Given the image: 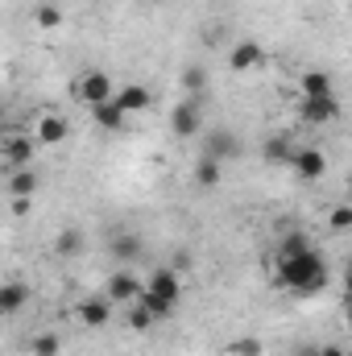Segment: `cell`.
Segmentation results:
<instances>
[{
	"mask_svg": "<svg viewBox=\"0 0 352 356\" xmlns=\"http://www.w3.org/2000/svg\"><path fill=\"white\" fill-rule=\"evenodd\" d=\"M54 249H58L63 257H75V253L83 249V236H79L75 228H67V232H58V245H54Z\"/></svg>",
	"mask_w": 352,
	"mask_h": 356,
	"instance_id": "cell-26",
	"label": "cell"
},
{
	"mask_svg": "<svg viewBox=\"0 0 352 356\" xmlns=\"http://www.w3.org/2000/svg\"><path fill=\"white\" fill-rule=\"evenodd\" d=\"M91 120H95L99 129H108V133H120L125 120H129V112H125L116 99H108V104H95V108H91Z\"/></svg>",
	"mask_w": 352,
	"mask_h": 356,
	"instance_id": "cell-13",
	"label": "cell"
},
{
	"mask_svg": "<svg viewBox=\"0 0 352 356\" xmlns=\"http://www.w3.org/2000/svg\"><path fill=\"white\" fill-rule=\"evenodd\" d=\"M191 175H195V182H199V186H203V191H211V186H220V158H207V154H199V158H195V170H191Z\"/></svg>",
	"mask_w": 352,
	"mask_h": 356,
	"instance_id": "cell-15",
	"label": "cell"
},
{
	"mask_svg": "<svg viewBox=\"0 0 352 356\" xmlns=\"http://www.w3.org/2000/svg\"><path fill=\"white\" fill-rule=\"evenodd\" d=\"M33 149H38V137H25V133H8V137H4V145H0L4 162H8V166H17V170L33 162Z\"/></svg>",
	"mask_w": 352,
	"mask_h": 356,
	"instance_id": "cell-8",
	"label": "cell"
},
{
	"mask_svg": "<svg viewBox=\"0 0 352 356\" xmlns=\"http://www.w3.org/2000/svg\"><path fill=\"white\" fill-rule=\"evenodd\" d=\"M145 290L150 294H158V298H166V302H175L178 307V294H182V277H178L175 269H154L150 277H145Z\"/></svg>",
	"mask_w": 352,
	"mask_h": 356,
	"instance_id": "cell-10",
	"label": "cell"
},
{
	"mask_svg": "<svg viewBox=\"0 0 352 356\" xmlns=\"http://www.w3.org/2000/svg\"><path fill=\"white\" fill-rule=\"evenodd\" d=\"M54 4H58V0H54Z\"/></svg>",
	"mask_w": 352,
	"mask_h": 356,
	"instance_id": "cell-37",
	"label": "cell"
},
{
	"mask_svg": "<svg viewBox=\"0 0 352 356\" xmlns=\"http://www.w3.org/2000/svg\"><path fill=\"white\" fill-rule=\"evenodd\" d=\"M311 249V236L298 228V232H286L282 236V245H278V261H286V257H298V253H307Z\"/></svg>",
	"mask_w": 352,
	"mask_h": 356,
	"instance_id": "cell-19",
	"label": "cell"
},
{
	"mask_svg": "<svg viewBox=\"0 0 352 356\" xmlns=\"http://www.w3.org/2000/svg\"><path fill=\"white\" fill-rule=\"evenodd\" d=\"M344 298H349V307H352V261L344 266Z\"/></svg>",
	"mask_w": 352,
	"mask_h": 356,
	"instance_id": "cell-32",
	"label": "cell"
},
{
	"mask_svg": "<svg viewBox=\"0 0 352 356\" xmlns=\"http://www.w3.org/2000/svg\"><path fill=\"white\" fill-rule=\"evenodd\" d=\"M150 4H166V0H150Z\"/></svg>",
	"mask_w": 352,
	"mask_h": 356,
	"instance_id": "cell-36",
	"label": "cell"
},
{
	"mask_svg": "<svg viewBox=\"0 0 352 356\" xmlns=\"http://www.w3.org/2000/svg\"><path fill=\"white\" fill-rule=\"evenodd\" d=\"M336 116H340L336 95H303L298 99V120H307V124H332Z\"/></svg>",
	"mask_w": 352,
	"mask_h": 356,
	"instance_id": "cell-3",
	"label": "cell"
},
{
	"mask_svg": "<svg viewBox=\"0 0 352 356\" xmlns=\"http://www.w3.org/2000/svg\"><path fill=\"white\" fill-rule=\"evenodd\" d=\"M170 129H175V137H182V141H191V137L203 133L199 99H182V104H175V112H170Z\"/></svg>",
	"mask_w": 352,
	"mask_h": 356,
	"instance_id": "cell-4",
	"label": "cell"
},
{
	"mask_svg": "<svg viewBox=\"0 0 352 356\" xmlns=\"http://www.w3.org/2000/svg\"><path fill=\"white\" fill-rule=\"evenodd\" d=\"M203 154H207V158H237V154H241V141L228 137V133H207V137H203Z\"/></svg>",
	"mask_w": 352,
	"mask_h": 356,
	"instance_id": "cell-14",
	"label": "cell"
},
{
	"mask_svg": "<svg viewBox=\"0 0 352 356\" xmlns=\"http://www.w3.org/2000/svg\"><path fill=\"white\" fill-rule=\"evenodd\" d=\"M294 356H319V344H298Z\"/></svg>",
	"mask_w": 352,
	"mask_h": 356,
	"instance_id": "cell-33",
	"label": "cell"
},
{
	"mask_svg": "<svg viewBox=\"0 0 352 356\" xmlns=\"http://www.w3.org/2000/svg\"><path fill=\"white\" fill-rule=\"evenodd\" d=\"M116 104H120L125 112H145V108L154 104V95H150V88H141V83H129V88L116 95Z\"/></svg>",
	"mask_w": 352,
	"mask_h": 356,
	"instance_id": "cell-16",
	"label": "cell"
},
{
	"mask_svg": "<svg viewBox=\"0 0 352 356\" xmlns=\"http://www.w3.org/2000/svg\"><path fill=\"white\" fill-rule=\"evenodd\" d=\"M112 253H116L120 261H137V253H141V241H137V236H116V241H112Z\"/></svg>",
	"mask_w": 352,
	"mask_h": 356,
	"instance_id": "cell-25",
	"label": "cell"
},
{
	"mask_svg": "<svg viewBox=\"0 0 352 356\" xmlns=\"http://www.w3.org/2000/svg\"><path fill=\"white\" fill-rule=\"evenodd\" d=\"M33 211V195H13V216H29Z\"/></svg>",
	"mask_w": 352,
	"mask_h": 356,
	"instance_id": "cell-30",
	"label": "cell"
},
{
	"mask_svg": "<svg viewBox=\"0 0 352 356\" xmlns=\"http://www.w3.org/2000/svg\"><path fill=\"white\" fill-rule=\"evenodd\" d=\"M67 116H58V112H42L38 116V124H33V137H38V145H63L67 141Z\"/></svg>",
	"mask_w": 352,
	"mask_h": 356,
	"instance_id": "cell-9",
	"label": "cell"
},
{
	"mask_svg": "<svg viewBox=\"0 0 352 356\" xmlns=\"http://www.w3.org/2000/svg\"><path fill=\"white\" fill-rule=\"evenodd\" d=\"M262 154H265V162H294V154H298V149H294L286 137H269Z\"/></svg>",
	"mask_w": 352,
	"mask_h": 356,
	"instance_id": "cell-20",
	"label": "cell"
},
{
	"mask_svg": "<svg viewBox=\"0 0 352 356\" xmlns=\"http://www.w3.org/2000/svg\"><path fill=\"white\" fill-rule=\"evenodd\" d=\"M33 21H38L42 29H58V25H63V8H58L54 0H42V4L33 8Z\"/></svg>",
	"mask_w": 352,
	"mask_h": 356,
	"instance_id": "cell-21",
	"label": "cell"
},
{
	"mask_svg": "<svg viewBox=\"0 0 352 356\" xmlns=\"http://www.w3.org/2000/svg\"><path fill=\"white\" fill-rule=\"evenodd\" d=\"M104 294L112 298V307H133V302L145 294V282L125 266V269H116V273L108 277V290H104Z\"/></svg>",
	"mask_w": 352,
	"mask_h": 356,
	"instance_id": "cell-2",
	"label": "cell"
},
{
	"mask_svg": "<svg viewBox=\"0 0 352 356\" xmlns=\"http://www.w3.org/2000/svg\"><path fill=\"white\" fill-rule=\"evenodd\" d=\"M75 91H79V99H83L88 108L116 99V95H112V79H108L104 71H83V75H79V83H75Z\"/></svg>",
	"mask_w": 352,
	"mask_h": 356,
	"instance_id": "cell-6",
	"label": "cell"
},
{
	"mask_svg": "<svg viewBox=\"0 0 352 356\" xmlns=\"http://www.w3.org/2000/svg\"><path fill=\"white\" fill-rule=\"evenodd\" d=\"M265 63V46L262 42H253V38H241V42H232V50H228V67L237 71V75H245V71H257Z\"/></svg>",
	"mask_w": 352,
	"mask_h": 356,
	"instance_id": "cell-5",
	"label": "cell"
},
{
	"mask_svg": "<svg viewBox=\"0 0 352 356\" xmlns=\"http://www.w3.org/2000/svg\"><path fill=\"white\" fill-rule=\"evenodd\" d=\"M182 88L186 91H203L207 88V71H203V67H186V71H182Z\"/></svg>",
	"mask_w": 352,
	"mask_h": 356,
	"instance_id": "cell-29",
	"label": "cell"
},
{
	"mask_svg": "<svg viewBox=\"0 0 352 356\" xmlns=\"http://www.w3.org/2000/svg\"><path fill=\"white\" fill-rule=\"evenodd\" d=\"M228 353H232V356H262L265 348H262V340H253V336H241V340H232V344H228Z\"/></svg>",
	"mask_w": 352,
	"mask_h": 356,
	"instance_id": "cell-28",
	"label": "cell"
},
{
	"mask_svg": "<svg viewBox=\"0 0 352 356\" xmlns=\"http://www.w3.org/2000/svg\"><path fill=\"white\" fill-rule=\"evenodd\" d=\"M154 323H158V319H154L141 302H133V307H129V327H133V332H150Z\"/></svg>",
	"mask_w": 352,
	"mask_h": 356,
	"instance_id": "cell-27",
	"label": "cell"
},
{
	"mask_svg": "<svg viewBox=\"0 0 352 356\" xmlns=\"http://www.w3.org/2000/svg\"><path fill=\"white\" fill-rule=\"evenodd\" d=\"M298 91H303V95H336L328 71H307V75H298Z\"/></svg>",
	"mask_w": 352,
	"mask_h": 356,
	"instance_id": "cell-17",
	"label": "cell"
},
{
	"mask_svg": "<svg viewBox=\"0 0 352 356\" xmlns=\"http://www.w3.org/2000/svg\"><path fill=\"white\" fill-rule=\"evenodd\" d=\"M137 302H141V307H145V311H150V315H154V319H158V323H162V319H170V315H175V302H166V298H158V294H150V290H145V294H141V298H137Z\"/></svg>",
	"mask_w": 352,
	"mask_h": 356,
	"instance_id": "cell-23",
	"label": "cell"
},
{
	"mask_svg": "<svg viewBox=\"0 0 352 356\" xmlns=\"http://www.w3.org/2000/svg\"><path fill=\"white\" fill-rule=\"evenodd\" d=\"M328 228L332 232H352V203H340L328 211Z\"/></svg>",
	"mask_w": 352,
	"mask_h": 356,
	"instance_id": "cell-24",
	"label": "cell"
},
{
	"mask_svg": "<svg viewBox=\"0 0 352 356\" xmlns=\"http://www.w3.org/2000/svg\"><path fill=\"white\" fill-rule=\"evenodd\" d=\"M38 186H42V178H38L33 166H21L8 178V195H38Z\"/></svg>",
	"mask_w": 352,
	"mask_h": 356,
	"instance_id": "cell-18",
	"label": "cell"
},
{
	"mask_svg": "<svg viewBox=\"0 0 352 356\" xmlns=\"http://www.w3.org/2000/svg\"><path fill=\"white\" fill-rule=\"evenodd\" d=\"M170 269H175V273L191 269V253H182V249H178V253H175V266H170Z\"/></svg>",
	"mask_w": 352,
	"mask_h": 356,
	"instance_id": "cell-31",
	"label": "cell"
},
{
	"mask_svg": "<svg viewBox=\"0 0 352 356\" xmlns=\"http://www.w3.org/2000/svg\"><path fill=\"white\" fill-rule=\"evenodd\" d=\"M29 298H33V290L25 286V282H4L0 286V315H21L25 307H29Z\"/></svg>",
	"mask_w": 352,
	"mask_h": 356,
	"instance_id": "cell-11",
	"label": "cell"
},
{
	"mask_svg": "<svg viewBox=\"0 0 352 356\" xmlns=\"http://www.w3.org/2000/svg\"><path fill=\"white\" fill-rule=\"evenodd\" d=\"M75 315H79L83 327H104V323L112 319V298H108V294H104V298H83Z\"/></svg>",
	"mask_w": 352,
	"mask_h": 356,
	"instance_id": "cell-12",
	"label": "cell"
},
{
	"mask_svg": "<svg viewBox=\"0 0 352 356\" xmlns=\"http://www.w3.org/2000/svg\"><path fill=\"white\" fill-rule=\"evenodd\" d=\"M319 356H349L344 348H336V344H319Z\"/></svg>",
	"mask_w": 352,
	"mask_h": 356,
	"instance_id": "cell-34",
	"label": "cell"
},
{
	"mask_svg": "<svg viewBox=\"0 0 352 356\" xmlns=\"http://www.w3.org/2000/svg\"><path fill=\"white\" fill-rule=\"evenodd\" d=\"M349 203H352V178H349Z\"/></svg>",
	"mask_w": 352,
	"mask_h": 356,
	"instance_id": "cell-35",
	"label": "cell"
},
{
	"mask_svg": "<svg viewBox=\"0 0 352 356\" xmlns=\"http://www.w3.org/2000/svg\"><path fill=\"white\" fill-rule=\"evenodd\" d=\"M290 170L298 175V182H319V178L328 175V158H323V154H319L315 145H303V149L294 154Z\"/></svg>",
	"mask_w": 352,
	"mask_h": 356,
	"instance_id": "cell-7",
	"label": "cell"
},
{
	"mask_svg": "<svg viewBox=\"0 0 352 356\" xmlns=\"http://www.w3.org/2000/svg\"><path fill=\"white\" fill-rule=\"evenodd\" d=\"M29 353L33 356H58L63 353V340H58L54 332H38V336L29 340Z\"/></svg>",
	"mask_w": 352,
	"mask_h": 356,
	"instance_id": "cell-22",
	"label": "cell"
},
{
	"mask_svg": "<svg viewBox=\"0 0 352 356\" xmlns=\"http://www.w3.org/2000/svg\"><path fill=\"white\" fill-rule=\"evenodd\" d=\"M273 282H278L282 290L298 294V298L319 294V290L328 286V261H323L315 249H307V253H298V257L278 261V277H273Z\"/></svg>",
	"mask_w": 352,
	"mask_h": 356,
	"instance_id": "cell-1",
	"label": "cell"
}]
</instances>
